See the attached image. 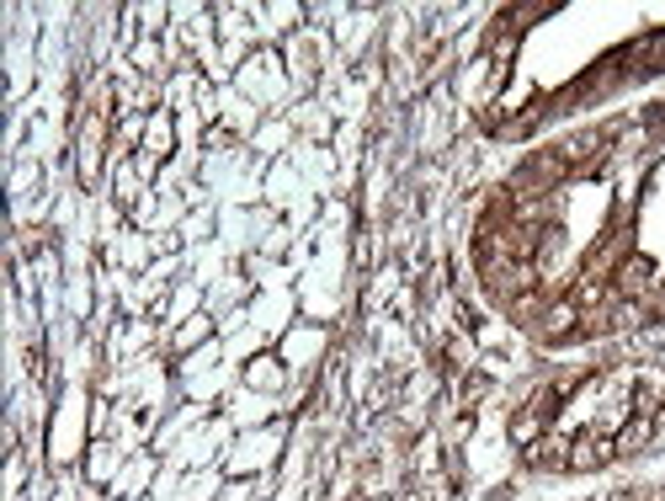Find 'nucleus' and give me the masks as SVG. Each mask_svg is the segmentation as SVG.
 Wrapping results in <instances>:
<instances>
[{"label":"nucleus","instance_id":"1","mask_svg":"<svg viewBox=\"0 0 665 501\" xmlns=\"http://www.w3.org/2000/svg\"><path fill=\"white\" fill-rule=\"evenodd\" d=\"M650 278H655V272H650V261H644V256H623V261H618V272H612V288H618V293H650Z\"/></svg>","mask_w":665,"mask_h":501},{"label":"nucleus","instance_id":"2","mask_svg":"<svg viewBox=\"0 0 665 501\" xmlns=\"http://www.w3.org/2000/svg\"><path fill=\"white\" fill-rule=\"evenodd\" d=\"M102 171V118H91V134H80V181H97Z\"/></svg>","mask_w":665,"mask_h":501},{"label":"nucleus","instance_id":"3","mask_svg":"<svg viewBox=\"0 0 665 501\" xmlns=\"http://www.w3.org/2000/svg\"><path fill=\"white\" fill-rule=\"evenodd\" d=\"M607 454H612V443H591V437H586V443H575V448H570V465L591 469V465H601Z\"/></svg>","mask_w":665,"mask_h":501},{"label":"nucleus","instance_id":"4","mask_svg":"<svg viewBox=\"0 0 665 501\" xmlns=\"http://www.w3.org/2000/svg\"><path fill=\"white\" fill-rule=\"evenodd\" d=\"M655 315H665V283L655 288Z\"/></svg>","mask_w":665,"mask_h":501}]
</instances>
